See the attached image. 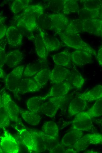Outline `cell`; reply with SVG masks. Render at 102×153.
<instances>
[{
  "mask_svg": "<svg viewBox=\"0 0 102 153\" xmlns=\"http://www.w3.org/2000/svg\"><path fill=\"white\" fill-rule=\"evenodd\" d=\"M22 35L30 40L34 39L35 36L32 32L23 26L17 27Z\"/></svg>",
  "mask_w": 102,
  "mask_h": 153,
  "instance_id": "37",
  "label": "cell"
},
{
  "mask_svg": "<svg viewBox=\"0 0 102 153\" xmlns=\"http://www.w3.org/2000/svg\"><path fill=\"white\" fill-rule=\"evenodd\" d=\"M63 4V12L66 14L76 12L79 10V6L76 0H65Z\"/></svg>",
  "mask_w": 102,
  "mask_h": 153,
  "instance_id": "31",
  "label": "cell"
},
{
  "mask_svg": "<svg viewBox=\"0 0 102 153\" xmlns=\"http://www.w3.org/2000/svg\"><path fill=\"white\" fill-rule=\"evenodd\" d=\"M34 39L35 50L37 55L41 59L45 60L48 53L40 35L35 36Z\"/></svg>",
  "mask_w": 102,
  "mask_h": 153,
  "instance_id": "27",
  "label": "cell"
},
{
  "mask_svg": "<svg viewBox=\"0 0 102 153\" xmlns=\"http://www.w3.org/2000/svg\"><path fill=\"white\" fill-rule=\"evenodd\" d=\"M84 8L91 10H99L102 6V1L100 0H83Z\"/></svg>",
  "mask_w": 102,
  "mask_h": 153,
  "instance_id": "34",
  "label": "cell"
},
{
  "mask_svg": "<svg viewBox=\"0 0 102 153\" xmlns=\"http://www.w3.org/2000/svg\"><path fill=\"white\" fill-rule=\"evenodd\" d=\"M1 96L0 94V103L1 102Z\"/></svg>",
  "mask_w": 102,
  "mask_h": 153,
  "instance_id": "44",
  "label": "cell"
},
{
  "mask_svg": "<svg viewBox=\"0 0 102 153\" xmlns=\"http://www.w3.org/2000/svg\"><path fill=\"white\" fill-rule=\"evenodd\" d=\"M72 129L65 134L62 139L61 143L65 146H72L83 135L82 131Z\"/></svg>",
  "mask_w": 102,
  "mask_h": 153,
  "instance_id": "21",
  "label": "cell"
},
{
  "mask_svg": "<svg viewBox=\"0 0 102 153\" xmlns=\"http://www.w3.org/2000/svg\"><path fill=\"white\" fill-rule=\"evenodd\" d=\"M78 151L75 149H66L65 151H64V153H76L78 152Z\"/></svg>",
  "mask_w": 102,
  "mask_h": 153,
  "instance_id": "41",
  "label": "cell"
},
{
  "mask_svg": "<svg viewBox=\"0 0 102 153\" xmlns=\"http://www.w3.org/2000/svg\"><path fill=\"white\" fill-rule=\"evenodd\" d=\"M6 36L8 44L11 46L18 47L22 43L23 36L15 26H11L7 28Z\"/></svg>",
  "mask_w": 102,
  "mask_h": 153,
  "instance_id": "13",
  "label": "cell"
},
{
  "mask_svg": "<svg viewBox=\"0 0 102 153\" xmlns=\"http://www.w3.org/2000/svg\"><path fill=\"white\" fill-rule=\"evenodd\" d=\"M42 130L44 135L50 142H54L58 137V127L57 124L53 121L45 122L42 125Z\"/></svg>",
  "mask_w": 102,
  "mask_h": 153,
  "instance_id": "16",
  "label": "cell"
},
{
  "mask_svg": "<svg viewBox=\"0 0 102 153\" xmlns=\"http://www.w3.org/2000/svg\"><path fill=\"white\" fill-rule=\"evenodd\" d=\"M78 97L86 101L96 100L102 98V85H97L88 92L81 94Z\"/></svg>",
  "mask_w": 102,
  "mask_h": 153,
  "instance_id": "23",
  "label": "cell"
},
{
  "mask_svg": "<svg viewBox=\"0 0 102 153\" xmlns=\"http://www.w3.org/2000/svg\"><path fill=\"white\" fill-rule=\"evenodd\" d=\"M1 102L11 121L25 127L20 117L21 109L13 100L9 94L4 92L1 95Z\"/></svg>",
  "mask_w": 102,
  "mask_h": 153,
  "instance_id": "2",
  "label": "cell"
},
{
  "mask_svg": "<svg viewBox=\"0 0 102 153\" xmlns=\"http://www.w3.org/2000/svg\"><path fill=\"white\" fill-rule=\"evenodd\" d=\"M48 18L51 26L50 29L59 35L70 22L67 17L62 14H50L48 16Z\"/></svg>",
  "mask_w": 102,
  "mask_h": 153,
  "instance_id": "10",
  "label": "cell"
},
{
  "mask_svg": "<svg viewBox=\"0 0 102 153\" xmlns=\"http://www.w3.org/2000/svg\"><path fill=\"white\" fill-rule=\"evenodd\" d=\"M102 98L96 100L90 108L86 111L92 118L99 117L102 114Z\"/></svg>",
  "mask_w": 102,
  "mask_h": 153,
  "instance_id": "32",
  "label": "cell"
},
{
  "mask_svg": "<svg viewBox=\"0 0 102 153\" xmlns=\"http://www.w3.org/2000/svg\"><path fill=\"white\" fill-rule=\"evenodd\" d=\"M5 45H0V67L1 68L5 64L6 56Z\"/></svg>",
  "mask_w": 102,
  "mask_h": 153,
  "instance_id": "39",
  "label": "cell"
},
{
  "mask_svg": "<svg viewBox=\"0 0 102 153\" xmlns=\"http://www.w3.org/2000/svg\"><path fill=\"white\" fill-rule=\"evenodd\" d=\"M73 27L79 33L84 31L82 21L80 19L75 20L71 22Z\"/></svg>",
  "mask_w": 102,
  "mask_h": 153,
  "instance_id": "38",
  "label": "cell"
},
{
  "mask_svg": "<svg viewBox=\"0 0 102 153\" xmlns=\"http://www.w3.org/2000/svg\"><path fill=\"white\" fill-rule=\"evenodd\" d=\"M24 68V65L18 66L14 69L5 77L6 88L16 96H18L17 89L21 79Z\"/></svg>",
  "mask_w": 102,
  "mask_h": 153,
  "instance_id": "5",
  "label": "cell"
},
{
  "mask_svg": "<svg viewBox=\"0 0 102 153\" xmlns=\"http://www.w3.org/2000/svg\"><path fill=\"white\" fill-rule=\"evenodd\" d=\"M91 119L86 111L77 114L71 122V129L82 131H91L94 127Z\"/></svg>",
  "mask_w": 102,
  "mask_h": 153,
  "instance_id": "6",
  "label": "cell"
},
{
  "mask_svg": "<svg viewBox=\"0 0 102 153\" xmlns=\"http://www.w3.org/2000/svg\"><path fill=\"white\" fill-rule=\"evenodd\" d=\"M31 2L30 0H15L11 5V9L14 14H17L28 7Z\"/></svg>",
  "mask_w": 102,
  "mask_h": 153,
  "instance_id": "30",
  "label": "cell"
},
{
  "mask_svg": "<svg viewBox=\"0 0 102 153\" xmlns=\"http://www.w3.org/2000/svg\"><path fill=\"white\" fill-rule=\"evenodd\" d=\"M65 99V96L53 97L44 102L40 109L44 114L51 118L55 117L62 103Z\"/></svg>",
  "mask_w": 102,
  "mask_h": 153,
  "instance_id": "7",
  "label": "cell"
},
{
  "mask_svg": "<svg viewBox=\"0 0 102 153\" xmlns=\"http://www.w3.org/2000/svg\"><path fill=\"white\" fill-rule=\"evenodd\" d=\"M5 73L4 70L0 67V78H4L5 77Z\"/></svg>",
  "mask_w": 102,
  "mask_h": 153,
  "instance_id": "42",
  "label": "cell"
},
{
  "mask_svg": "<svg viewBox=\"0 0 102 153\" xmlns=\"http://www.w3.org/2000/svg\"><path fill=\"white\" fill-rule=\"evenodd\" d=\"M70 73V71L65 67L56 65L50 71V79L55 84L65 81Z\"/></svg>",
  "mask_w": 102,
  "mask_h": 153,
  "instance_id": "14",
  "label": "cell"
},
{
  "mask_svg": "<svg viewBox=\"0 0 102 153\" xmlns=\"http://www.w3.org/2000/svg\"><path fill=\"white\" fill-rule=\"evenodd\" d=\"M20 115L23 120L31 125H37L40 123L41 117L38 113L29 110L21 109Z\"/></svg>",
  "mask_w": 102,
  "mask_h": 153,
  "instance_id": "26",
  "label": "cell"
},
{
  "mask_svg": "<svg viewBox=\"0 0 102 153\" xmlns=\"http://www.w3.org/2000/svg\"><path fill=\"white\" fill-rule=\"evenodd\" d=\"M97 60L99 65L102 66V47L101 46L98 51L97 55Z\"/></svg>",
  "mask_w": 102,
  "mask_h": 153,
  "instance_id": "40",
  "label": "cell"
},
{
  "mask_svg": "<svg viewBox=\"0 0 102 153\" xmlns=\"http://www.w3.org/2000/svg\"><path fill=\"white\" fill-rule=\"evenodd\" d=\"M65 81L72 87L79 89L82 88L85 81L81 74L75 69L70 71V73Z\"/></svg>",
  "mask_w": 102,
  "mask_h": 153,
  "instance_id": "22",
  "label": "cell"
},
{
  "mask_svg": "<svg viewBox=\"0 0 102 153\" xmlns=\"http://www.w3.org/2000/svg\"><path fill=\"white\" fill-rule=\"evenodd\" d=\"M102 135L98 133L87 134L82 136L72 145L73 148L78 152L86 149L91 144H101Z\"/></svg>",
  "mask_w": 102,
  "mask_h": 153,
  "instance_id": "9",
  "label": "cell"
},
{
  "mask_svg": "<svg viewBox=\"0 0 102 153\" xmlns=\"http://www.w3.org/2000/svg\"><path fill=\"white\" fill-rule=\"evenodd\" d=\"M0 145L3 153H18L20 152V146L18 141L5 129L2 136L0 137Z\"/></svg>",
  "mask_w": 102,
  "mask_h": 153,
  "instance_id": "8",
  "label": "cell"
},
{
  "mask_svg": "<svg viewBox=\"0 0 102 153\" xmlns=\"http://www.w3.org/2000/svg\"><path fill=\"white\" fill-rule=\"evenodd\" d=\"M78 14L80 19L82 20L100 19L101 17L99 10H91L84 8L79 10Z\"/></svg>",
  "mask_w": 102,
  "mask_h": 153,
  "instance_id": "28",
  "label": "cell"
},
{
  "mask_svg": "<svg viewBox=\"0 0 102 153\" xmlns=\"http://www.w3.org/2000/svg\"><path fill=\"white\" fill-rule=\"evenodd\" d=\"M10 121L8 115L1 102L0 103V128L4 129L8 127Z\"/></svg>",
  "mask_w": 102,
  "mask_h": 153,
  "instance_id": "33",
  "label": "cell"
},
{
  "mask_svg": "<svg viewBox=\"0 0 102 153\" xmlns=\"http://www.w3.org/2000/svg\"><path fill=\"white\" fill-rule=\"evenodd\" d=\"M81 20L84 31L96 36L101 35L102 21L101 19Z\"/></svg>",
  "mask_w": 102,
  "mask_h": 153,
  "instance_id": "15",
  "label": "cell"
},
{
  "mask_svg": "<svg viewBox=\"0 0 102 153\" xmlns=\"http://www.w3.org/2000/svg\"><path fill=\"white\" fill-rule=\"evenodd\" d=\"M92 55L89 52L83 50H77L71 54V60L77 65H84L92 60Z\"/></svg>",
  "mask_w": 102,
  "mask_h": 153,
  "instance_id": "18",
  "label": "cell"
},
{
  "mask_svg": "<svg viewBox=\"0 0 102 153\" xmlns=\"http://www.w3.org/2000/svg\"><path fill=\"white\" fill-rule=\"evenodd\" d=\"M39 34L44 42L48 53L56 51L60 47V42L55 36L41 30H40Z\"/></svg>",
  "mask_w": 102,
  "mask_h": 153,
  "instance_id": "17",
  "label": "cell"
},
{
  "mask_svg": "<svg viewBox=\"0 0 102 153\" xmlns=\"http://www.w3.org/2000/svg\"><path fill=\"white\" fill-rule=\"evenodd\" d=\"M22 142L29 152H40L36 137L32 129L23 127L21 129L15 127Z\"/></svg>",
  "mask_w": 102,
  "mask_h": 153,
  "instance_id": "4",
  "label": "cell"
},
{
  "mask_svg": "<svg viewBox=\"0 0 102 153\" xmlns=\"http://www.w3.org/2000/svg\"><path fill=\"white\" fill-rule=\"evenodd\" d=\"M62 41L68 46L77 49L88 51L96 56L95 51L89 44L84 42L78 33L60 35Z\"/></svg>",
  "mask_w": 102,
  "mask_h": 153,
  "instance_id": "3",
  "label": "cell"
},
{
  "mask_svg": "<svg viewBox=\"0 0 102 153\" xmlns=\"http://www.w3.org/2000/svg\"><path fill=\"white\" fill-rule=\"evenodd\" d=\"M0 153H3V152L0 145Z\"/></svg>",
  "mask_w": 102,
  "mask_h": 153,
  "instance_id": "43",
  "label": "cell"
},
{
  "mask_svg": "<svg viewBox=\"0 0 102 153\" xmlns=\"http://www.w3.org/2000/svg\"><path fill=\"white\" fill-rule=\"evenodd\" d=\"M72 88L73 87L69 82L65 81L55 84L45 96L47 99L51 97L65 96Z\"/></svg>",
  "mask_w": 102,
  "mask_h": 153,
  "instance_id": "11",
  "label": "cell"
},
{
  "mask_svg": "<svg viewBox=\"0 0 102 153\" xmlns=\"http://www.w3.org/2000/svg\"><path fill=\"white\" fill-rule=\"evenodd\" d=\"M87 105L86 100L78 97L74 98L69 104V114L73 116L82 112L86 109Z\"/></svg>",
  "mask_w": 102,
  "mask_h": 153,
  "instance_id": "19",
  "label": "cell"
},
{
  "mask_svg": "<svg viewBox=\"0 0 102 153\" xmlns=\"http://www.w3.org/2000/svg\"><path fill=\"white\" fill-rule=\"evenodd\" d=\"M52 57L56 65L67 67L70 64L71 54L68 51H62L53 55Z\"/></svg>",
  "mask_w": 102,
  "mask_h": 153,
  "instance_id": "24",
  "label": "cell"
},
{
  "mask_svg": "<svg viewBox=\"0 0 102 153\" xmlns=\"http://www.w3.org/2000/svg\"><path fill=\"white\" fill-rule=\"evenodd\" d=\"M5 17L0 16V40L6 35L7 28L5 24Z\"/></svg>",
  "mask_w": 102,
  "mask_h": 153,
  "instance_id": "36",
  "label": "cell"
},
{
  "mask_svg": "<svg viewBox=\"0 0 102 153\" xmlns=\"http://www.w3.org/2000/svg\"><path fill=\"white\" fill-rule=\"evenodd\" d=\"M22 52L19 50H15L6 54L5 63L10 68L16 66L23 59Z\"/></svg>",
  "mask_w": 102,
  "mask_h": 153,
  "instance_id": "20",
  "label": "cell"
},
{
  "mask_svg": "<svg viewBox=\"0 0 102 153\" xmlns=\"http://www.w3.org/2000/svg\"><path fill=\"white\" fill-rule=\"evenodd\" d=\"M44 13V8L39 4L29 5L18 17L17 27L23 26L32 32L38 26L37 20Z\"/></svg>",
  "mask_w": 102,
  "mask_h": 153,
  "instance_id": "1",
  "label": "cell"
},
{
  "mask_svg": "<svg viewBox=\"0 0 102 153\" xmlns=\"http://www.w3.org/2000/svg\"><path fill=\"white\" fill-rule=\"evenodd\" d=\"M39 67L32 64H28L24 69L23 75L26 76H32L35 75L39 71Z\"/></svg>",
  "mask_w": 102,
  "mask_h": 153,
  "instance_id": "35",
  "label": "cell"
},
{
  "mask_svg": "<svg viewBox=\"0 0 102 153\" xmlns=\"http://www.w3.org/2000/svg\"><path fill=\"white\" fill-rule=\"evenodd\" d=\"M50 71L47 68L40 70L34 76L33 79L42 87L46 84L50 79Z\"/></svg>",
  "mask_w": 102,
  "mask_h": 153,
  "instance_id": "29",
  "label": "cell"
},
{
  "mask_svg": "<svg viewBox=\"0 0 102 153\" xmlns=\"http://www.w3.org/2000/svg\"><path fill=\"white\" fill-rule=\"evenodd\" d=\"M41 88L33 79L27 78H23L21 79L18 86L17 94L18 95L27 93L37 92Z\"/></svg>",
  "mask_w": 102,
  "mask_h": 153,
  "instance_id": "12",
  "label": "cell"
},
{
  "mask_svg": "<svg viewBox=\"0 0 102 153\" xmlns=\"http://www.w3.org/2000/svg\"><path fill=\"white\" fill-rule=\"evenodd\" d=\"M46 100L45 96L33 97L29 99L26 103L29 111L38 113L40 111L41 107Z\"/></svg>",
  "mask_w": 102,
  "mask_h": 153,
  "instance_id": "25",
  "label": "cell"
}]
</instances>
